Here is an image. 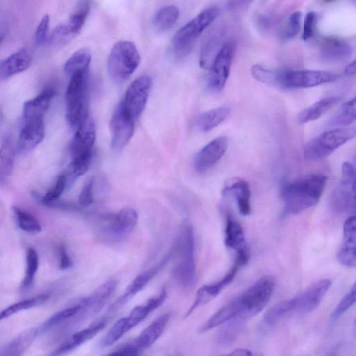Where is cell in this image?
Masks as SVG:
<instances>
[{"mask_svg":"<svg viewBox=\"0 0 356 356\" xmlns=\"http://www.w3.org/2000/svg\"><path fill=\"white\" fill-rule=\"evenodd\" d=\"M44 137V119L24 121L19 134L16 149L19 153H26L39 145Z\"/></svg>","mask_w":356,"mask_h":356,"instance_id":"23","label":"cell"},{"mask_svg":"<svg viewBox=\"0 0 356 356\" xmlns=\"http://www.w3.org/2000/svg\"><path fill=\"white\" fill-rule=\"evenodd\" d=\"M12 210L16 223L22 230L31 234L41 231L40 224L33 215L17 207H13Z\"/></svg>","mask_w":356,"mask_h":356,"instance_id":"37","label":"cell"},{"mask_svg":"<svg viewBox=\"0 0 356 356\" xmlns=\"http://www.w3.org/2000/svg\"><path fill=\"white\" fill-rule=\"evenodd\" d=\"M301 17L302 13L298 10L291 14L282 33L284 38H292L298 33L300 29Z\"/></svg>","mask_w":356,"mask_h":356,"instance_id":"45","label":"cell"},{"mask_svg":"<svg viewBox=\"0 0 356 356\" xmlns=\"http://www.w3.org/2000/svg\"><path fill=\"white\" fill-rule=\"evenodd\" d=\"M59 267L60 269L65 270L71 268L73 262L67 254L65 248L63 245L60 246L59 250Z\"/></svg>","mask_w":356,"mask_h":356,"instance_id":"50","label":"cell"},{"mask_svg":"<svg viewBox=\"0 0 356 356\" xmlns=\"http://www.w3.org/2000/svg\"><path fill=\"white\" fill-rule=\"evenodd\" d=\"M54 95V89L47 88L36 97L26 101L22 108L24 121L44 119Z\"/></svg>","mask_w":356,"mask_h":356,"instance_id":"27","label":"cell"},{"mask_svg":"<svg viewBox=\"0 0 356 356\" xmlns=\"http://www.w3.org/2000/svg\"><path fill=\"white\" fill-rule=\"evenodd\" d=\"M152 86V79L147 74L138 76L129 86L124 98L121 102L124 110L134 120L143 113Z\"/></svg>","mask_w":356,"mask_h":356,"instance_id":"12","label":"cell"},{"mask_svg":"<svg viewBox=\"0 0 356 356\" xmlns=\"http://www.w3.org/2000/svg\"><path fill=\"white\" fill-rule=\"evenodd\" d=\"M317 14L314 11L308 12L304 19L303 29H302V39L306 41L312 38L316 22Z\"/></svg>","mask_w":356,"mask_h":356,"instance_id":"47","label":"cell"},{"mask_svg":"<svg viewBox=\"0 0 356 356\" xmlns=\"http://www.w3.org/2000/svg\"><path fill=\"white\" fill-rule=\"evenodd\" d=\"M141 353L142 352L130 342L121 346L108 356H140Z\"/></svg>","mask_w":356,"mask_h":356,"instance_id":"49","label":"cell"},{"mask_svg":"<svg viewBox=\"0 0 356 356\" xmlns=\"http://www.w3.org/2000/svg\"><path fill=\"white\" fill-rule=\"evenodd\" d=\"M111 147L122 151L133 136L135 120L124 110L122 102L115 108L110 120Z\"/></svg>","mask_w":356,"mask_h":356,"instance_id":"14","label":"cell"},{"mask_svg":"<svg viewBox=\"0 0 356 356\" xmlns=\"http://www.w3.org/2000/svg\"><path fill=\"white\" fill-rule=\"evenodd\" d=\"M166 298L167 291L165 288H163L157 296L149 298L144 304L135 307L127 316L115 323L102 339L101 346L106 347L117 342L159 308L165 302Z\"/></svg>","mask_w":356,"mask_h":356,"instance_id":"5","label":"cell"},{"mask_svg":"<svg viewBox=\"0 0 356 356\" xmlns=\"http://www.w3.org/2000/svg\"><path fill=\"white\" fill-rule=\"evenodd\" d=\"M94 177H89L86 179L78 197V202L81 207H87L94 202Z\"/></svg>","mask_w":356,"mask_h":356,"instance_id":"44","label":"cell"},{"mask_svg":"<svg viewBox=\"0 0 356 356\" xmlns=\"http://www.w3.org/2000/svg\"><path fill=\"white\" fill-rule=\"evenodd\" d=\"M32 57L26 49H21L0 61V81L26 70Z\"/></svg>","mask_w":356,"mask_h":356,"instance_id":"26","label":"cell"},{"mask_svg":"<svg viewBox=\"0 0 356 356\" xmlns=\"http://www.w3.org/2000/svg\"><path fill=\"white\" fill-rule=\"evenodd\" d=\"M356 99L355 97L342 104L340 112L332 120L331 124L334 126H347L355 120Z\"/></svg>","mask_w":356,"mask_h":356,"instance_id":"39","label":"cell"},{"mask_svg":"<svg viewBox=\"0 0 356 356\" xmlns=\"http://www.w3.org/2000/svg\"><path fill=\"white\" fill-rule=\"evenodd\" d=\"M49 298V295L40 294L15 302L0 311V321L19 312L20 311L38 306L46 302Z\"/></svg>","mask_w":356,"mask_h":356,"instance_id":"35","label":"cell"},{"mask_svg":"<svg viewBox=\"0 0 356 356\" xmlns=\"http://www.w3.org/2000/svg\"><path fill=\"white\" fill-rule=\"evenodd\" d=\"M49 20V16L47 14L44 15L36 28L35 32V40L38 44L44 43L47 38Z\"/></svg>","mask_w":356,"mask_h":356,"instance_id":"48","label":"cell"},{"mask_svg":"<svg viewBox=\"0 0 356 356\" xmlns=\"http://www.w3.org/2000/svg\"><path fill=\"white\" fill-rule=\"evenodd\" d=\"M251 73L258 81L265 83H279V74L274 72L260 65L252 66Z\"/></svg>","mask_w":356,"mask_h":356,"instance_id":"42","label":"cell"},{"mask_svg":"<svg viewBox=\"0 0 356 356\" xmlns=\"http://www.w3.org/2000/svg\"><path fill=\"white\" fill-rule=\"evenodd\" d=\"M354 127L336 128L326 131L309 141L304 147L307 161L323 159L355 136Z\"/></svg>","mask_w":356,"mask_h":356,"instance_id":"8","label":"cell"},{"mask_svg":"<svg viewBox=\"0 0 356 356\" xmlns=\"http://www.w3.org/2000/svg\"><path fill=\"white\" fill-rule=\"evenodd\" d=\"M344 74L347 76H352L355 74V60H353L348 63L343 71Z\"/></svg>","mask_w":356,"mask_h":356,"instance_id":"52","label":"cell"},{"mask_svg":"<svg viewBox=\"0 0 356 356\" xmlns=\"http://www.w3.org/2000/svg\"><path fill=\"white\" fill-rule=\"evenodd\" d=\"M179 16V10L176 6H163L155 13L153 17L154 27L159 32L167 31L176 24Z\"/></svg>","mask_w":356,"mask_h":356,"instance_id":"33","label":"cell"},{"mask_svg":"<svg viewBox=\"0 0 356 356\" xmlns=\"http://www.w3.org/2000/svg\"><path fill=\"white\" fill-rule=\"evenodd\" d=\"M332 284L329 279L318 280L291 299V312L305 314L313 312L321 303Z\"/></svg>","mask_w":356,"mask_h":356,"instance_id":"17","label":"cell"},{"mask_svg":"<svg viewBox=\"0 0 356 356\" xmlns=\"http://www.w3.org/2000/svg\"><path fill=\"white\" fill-rule=\"evenodd\" d=\"M91 58L90 51L88 48L77 50L65 62V72L70 76L77 72L88 70Z\"/></svg>","mask_w":356,"mask_h":356,"instance_id":"34","label":"cell"},{"mask_svg":"<svg viewBox=\"0 0 356 356\" xmlns=\"http://www.w3.org/2000/svg\"><path fill=\"white\" fill-rule=\"evenodd\" d=\"M170 318V314L168 312L161 315L131 342L141 352L144 351L160 338L168 323Z\"/></svg>","mask_w":356,"mask_h":356,"instance_id":"25","label":"cell"},{"mask_svg":"<svg viewBox=\"0 0 356 356\" xmlns=\"http://www.w3.org/2000/svg\"><path fill=\"white\" fill-rule=\"evenodd\" d=\"M38 266L39 259L37 252L33 248H29L26 255L25 275L22 282L23 289H27L33 284Z\"/></svg>","mask_w":356,"mask_h":356,"instance_id":"38","label":"cell"},{"mask_svg":"<svg viewBox=\"0 0 356 356\" xmlns=\"http://www.w3.org/2000/svg\"><path fill=\"white\" fill-rule=\"evenodd\" d=\"M173 250L178 257L173 269V277L179 286L188 288L193 284L196 275L195 239L191 223L184 222L181 224Z\"/></svg>","mask_w":356,"mask_h":356,"instance_id":"3","label":"cell"},{"mask_svg":"<svg viewBox=\"0 0 356 356\" xmlns=\"http://www.w3.org/2000/svg\"><path fill=\"white\" fill-rule=\"evenodd\" d=\"M70 77L65 92V118L68 124L76 129L88 116V70L77 72Z\"/></svg>","mask_w":356,"mask_h":356,"instance_id":"4","label":"cell"},{"mask_svg":"<svg viewBox=\"0 0 356 356\" xmlns=\"http://www.w3.org/2000/svg\"><path fill=\"white\" fill-rule=\"evenodd\" d=\"M356 221L355 216L347 218L343 225V241L337 254L339 262L348 268L356 265Z\"/></svg>","mask_w":356,"mask_h":356,"instance_id":"22","label":"cell"},{"mask_svg":"<svg viewBox=\"0 0 356 356\" xmlns=\"http://www.w3.org/2000/svg\"><path fill=\"white\" fill-rule=\"evenodd\" d=\"M137 222V212L131 208H124L117 213L99 216L96 227L104 237L120 241L131 234Z\"/></svg>","mask_w":356,"mask_h":356,"instance_id":"9","label":"cell"},{"mask_svg":"<svg viewBox=\"0 0 356 356\" xmlns=\"http://www.w3.org/2000/svg\"><path fill=\"white\" fill-rule=\"evenodd\" d=\"M90 2L79 1L68 19L55 27L50 41L55 45H65L74 39L81 31L90 10Z\"/></svg>","mask_w":356,"mask_h":356,"instance_id":"10","label":"cell"},{"mask_svg":"<svg viewBox=\"0 0 356 356\" xmlns=\"http://www.w3.org/2000/svg\"><path fill=\"white\" fill-rule=\"evenodd\" d=\"M140 61V54L134 42L119 41L113 45L108 58L109 76L113 82L120 84L134 72Z\"/></svg>","mask_w":356,"mask_h":356,"instance_id":"6","label":"cell"},{"mask_svg":"<svg viewBox=\"0 0 356 356\" xmlns=\"http://www.w3.org/2000/svg\"><path fill=\"white\" fill-rule=\"evenodd\" d=\"M356 286H352L346 295L341 300L335 309L333 310L330 319L332 322L338 320L350 307L355 302Z\"/></svg>","mask_w":356,"mask_h":356,"instance_id":"41","label":"cell"},{"mask_svg":"<svg viewBox=\"0 0 356 356\" xmlns=\"http://www.w3.org/2000/svg\"><path fill=\"white\" fill-rule=\"evenodd\" d=\"M291 299L280 302L266 313L264 316L265 323L268 325H273L284 315L291 312Z\"/></svg>","mask_w":356,"mask_h":356,"instance_id":"40","label":"cell"},{"mask_svg":"<svg viewBox=\"0 0 356 356\" xmlns=\"http://www.w3.org/2000/svg\"><path fill=\"white\" fill-rule=\"evenodd\" d=\"M228 143L224 136H219L200 149L195 154L193 165L199 173H203L211 168L225 154Z\"/></svg>","mask_w":356,"mask_h":356,"instance_id":"19","label":"cell"},{"mask_svg":"<svg viewBox=\"0 0 356 356\" xmlns=\"http://www.w3.org/2000/svg\"><path fill=\"white\" fill-rule=\"evenodd\" d=\"M327 177L310 175L286 183L282 190L284 215H296L318 203Z\"/></svg>","mask_w":356,"mask_h":356,"instance_id":"1","label":"cell"},{"mask_svg":"<svg viewBox=\"0 0 356 356\" xmlns=\"http://www.w3.org/2000/svg\"><path fill=\"white\" fill-rule=\"evenodd\" d=\"M246 264L247 261L242 257L236 256L232 266L222 278L213 283L205 284L198 289L194 302L186 312L185 317L186 318L196 309L207 304L218 296L226 286L232 282L238 269Z\"/></svg>","mask_w":356,"mask_h":356,"instance_id":"15","label":"cell"},{"mask_svg":"<svg viewBox=\"0 0 356 356\" xmlns=\"http://www.w3.org/2000/svg\"><path fill=\"white\" fill-rule=\"evenodd\" d=\"M38 328H31L12 340L0 352V356H22L39 334Z\"/></svg>","mask_w":356,"mask_h":356,"instance_id":"29","label":"cell"},{"mask_svg":"<svg viewBox=\"0 0 356 356\" xmlns=\"http://www.w3.org/2000/svg\"><path fill=\"white\" fill-rule=\"evenodd\" d=\"M242 322L239 320H233L227 322L229 325L222 330L219 334V339L222 343H229L234 340L241 331Z\"/></svg>","mask_w":356,"mask_h":356,"instance_id":"46","label":"cell"},{"mask_svg":"<svg viewBox=\"0 0 356 356\" xmlns=\"http://www.w3.org/2000/svg\"><path fill=\"white\" fill-rule=\"evenodd\" d=\"M225 244L236 252L247 247L241 225L230 215L225 217Z\"/></svg>","mask_w":356,"mask_h":356,"instance_id":"30","label":"cell"},{"mask_svg":"<svg viewBox=\"0 0 356 356\" xmlns=\"http://www.w3.org/2000/svg\"><path fill=\"white\" fill-rule=\"evenodd\" d=\"M339 101V97H329L314 103L298 115V121L305 124L318 119L324 113L333 107Z\"/></svg>","mask_w":356,"mask_h":356,"instance_id":"32","label":"cell"},{"mask_svg":"<svg viewBox=\"0 0 356 356\" xmlns=\"http://www.w3.org/2000/svg\"><path fill=\"white\" fill-rule=\"evenodd\" d=\"M219 356H252V353L250 350L245 348H239L233 350L231 353L221 355Z\"/></svg>","mask_w":356,"mask_h":356,"instance_id":"51","label":"cell"},{"mask_svg":"<svg viewBox=\"0 0 356 356\" xmlns=\"http://www.w3.org/2000/svg\"><path fill=\"white\" fill-rule=\"evenodd\" d=\"M67 188L66 181L64 175L57 177L54 186L47 192L42 197V202L44 204H53Z\"/></svg>","mask_w":356,"mask_h":356,"instance_id":"43","label":"cell"},{"mask_svg":"<svg viewBox=\"0 0 356 356\" xmlns=\"http://www.w3.org/2000/svg\"><path fill=\"white\" fill-rule=\"evenodd\" d=\"M234 51V43L226 42L213 59L208 75V86L211 91L218 92L224 88L229 75Z\"/></svg>","mask_w":356,"mask_h":356,"instance_id":"11","label":"cell"},{"mask_svg":"<svg viewBox=\"0 0 356 356\" xmlns=\"http://www.w3.org/2000/svg\"><path fill=\"white\" fill-rule=\"evenodd\" d=\"M222 194L231 195L235 198L238 211L242 216L250 214L251 192L246 181L239 177L232 178L224 186Z\"/></svg>","mask_w":356,"mask_h":356,"instance_id":"24","label":"cell"},{"mask_svg":"<svg viewBox=\"0 0 356 356\" xmlns=\"http://www.w3.org/2000/svg\"><path fill=\"white\" fill-rule=\"evenodd\" d=\"M275 286V280L270 275L259 278L237 297L228 302L233 320L243 321L261 312L269 302Z\"/></svg>","mask_w":356,"mask_h":356,"instance_id":"2","label":"cell"},{"mask_svg":"<svg viewBox=\"0 0 356 356\" xmlns=\"http://www.w3.org/2000/svg\"><path fill=\"white\" fill-rule=\"evenodd\" d=\"M229 113L227 106H219L201 113L196 121L197 128L204 132L209 131L222 122Z\"/></svg>","mask_w":356,"mask_h":356,"instance_id":"31","label":"cell"},{"mask_svg":"<svg viewBox=\"0 0 356 356\" xmlns=\"http://www.w3.org/2000/svg\"><path fill=\"white\" fill-rule=\"evenodd\" d=\"M330 204L337 213H352L355 209V175H343V179L332 192Z\"/></svg>","mask_w":356,"mask_h":356,"instance_id":"18","label":"cell"},{"mask_svg":"<svg viewBox=\"0 0 356 356\" xmlns=\"http://www.w3.org/2000/svg\"><path fill=\"white\" fill-rule=\"evenodd\" d=\"M15 149L10 138L4 140L0 147V179L10 175L13 169Z\"/></svg>","mask_w":356,"mask_h":356,"instance_id":"36","label":"cell"},{"mask_svg":"<svg viewBox=\"0 0 356 356\" xmlns=\"http://www.w3.org/2000/svg\"><path fill=\"white\" fill-rule=\"evenodd\" d=\"M219 13L218 7H208L179 29L171 43L175 56L181 57L187 54L202 33L218 17Z\"/></svg>","mask_w":356,"mask_h":356,"instance_id":"7","label":"cell"},{"mask_svg":"<svg viewBox=\"0 0 356 356\" xmlns=\"http://www.w3.org/2000/svg\"><path fill=\"white\" fill-rule=\"evenodd\" d=\"M353 51L351 45L346 40L336 37L325 38L320 49L323 60L328 62H340L348 59Z\"/></svg>","mask_w":356,"mask_h":356,"instance_id":"28","label":"cell"},{"mask_svg":"<svg viewBox=\"0 0 356 356\" xmlns=\"http://www.w3.org/2000/svg\"><path fill=\"white\" fill-rule=\"evenodd\" d=\"M174 255L173 248L168 252L159 263L154 267L139 273L127 286L124 293L113 302L109 308L110 312H114L125 305L130 299L142 291L146 285L168 264Z\"/></svg>","mask_w":356,"mask_h":356,"instance_id":"16","label":"cell"},{"mask_svg":"<svg viewBox=\"0 0 356 356\" xmlns=\"http://www.w3.org/2000/svg\"><path fill=\"white\" fill-rule=\"evenodd\" d=\"M96 137L95 124L92 118H88L76 129L70 145L72 159L92 154Z\"/></svg>","mask_w":356,"mask_h":356,"instance_id":"20","label":"cell"},{"mask_svg":"<svg viewBox=\"0 0 356 356\" xmlns=\"http://www.w3.org/2000/svg\"><path fill=\"white\" fill-rule=\"evenodd\" d=\"M339 349L338 347H334L330 350L325 356H339Z\"/></svg>","mask_w":356,"mask_h":356,"instance_id":"53","label":"cell"},{"mask_svg":"<svg viewBox=\"0 0 356 356\" xmlns=\"http://www.w3.org/2000/svg\"><path fill=\"white\" fill-rule=\"evenodd\" d=\"M1 38H0V42H1Z\"/></svg>","mask_w":356,"mask_h":356,"instance_id":"54","label":"cell"},{"mask_svg":"<svg viewBox=\"0 0 356 356\" xmlns=\"http://www.w3.org/2000/svg\"><path fill=\"white\" fill-rule=\"evenodd\" d=\"M279 83L289 88L317 86L336 81L338 74L323 70H289L279 74Z\"/></svg>","mask_w":356,"mask_h":356,"instance_id":"13","label":"cell"},{"mask_svg":"<svg viewBox=\"0 0 356 356\" xmlns=\"http://www.w3.org/2000/svg\"><path fill=\"white\" fill-rule=\"evenodd\" d=\"M108 323V318L98 319L88 327L81 330L60 343L51 354V356H61L76 349L92 339Z\"/></svg>","mask_w":356,"mask_h":356,"instance_id":"21","label":"cell"}]
</instances>
